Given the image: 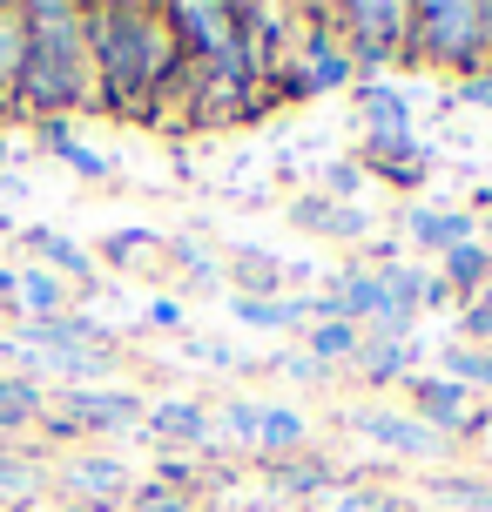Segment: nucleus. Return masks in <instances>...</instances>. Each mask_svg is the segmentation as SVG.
<instances>
[{"label": "nucleus", "instance_id": "6e6552de", "mask_svg": "<svg viewBox=\"0 0 492 512\" xmlns=\"http://www.w3.org/2000/svg\"><path fill=\"white\" fill-rule=\"evenodd\" d=\"M27 243V250H41V270L48 277H61L68 290H75V304H88V297H102V263L81 250L75 236H61V230H48V223H34V230H14Z\"/></svg>", "mask_w": 492, "mask_h": 512}, {"label": "nucleus", "instance_id": "f03ea898", "mask_svg": "<svg viewBox=\"0 0 492 512\" xmlns=\"http://www.w3.org/2000/svg\"><path fill=\"white\" fill-rule=\"evenodd\" d=\"M27 14V75L14 95V122H68L88 108V7L81 0H21Z\"/></svg>", "mask_w": 492, "mask_h": 512}, {"label": "nucleus", "instance_id": "2f4dec72", "mask_svg": "<svg viewBox=\"0 0 492 512\" xmlns=\"http://www.w3.org/2000/svg\"><path fill=\"white\" fill-rule=\"evenodd\" d=\"M129 512H196V499L189 492H169V486H135Z\"/></svg>", "mask_w": 492, "mask_h": 512}, {"label": "nucleus", "instance_id": "9d476101", "mask_svg": "<svg viewBox=\"0 0 492 512\" xmlns=\"http://www.w3.org/2000/svg\"><path fill=\"white\" fill-rule=\"evenodd\" d=\"M358 162H364V176H385L391 189H405V196L432 176V155H425L418 135H364Z\"/></svg>", "mask_w": 492, "mask_h": 512}, {"label": "nucleus", "instance_id": "e433bc0d", "mask_svg": "<svg viewBox=\"0 0 492 512\" xmlns=\"http://www.w3.org/2000/svg\"><path fill=\"white\" fill-rule=\"evenodd\" d=\"M472 304H486V310H492V283H486V290H479V297H472Z\"/></svg>", "mask_w": 492, "mask_h": 512}, {"label": "nucleus", "instance_id": "a211bd4d", "mask_svg": "<svg viewBox=\"0 0 492 512\" xmlns=\"http://www.w3.org/2000/svg\"><path fill=\"white\" fill-rule=\"evenodd\" d=\"M27 48H34V34H27L21 0H0V95H7V115H14V95H21L27 75Z\"/></svg>", "mask_w": 492, "mask_h": 512}, {"label": "nucleus", "instance_id": "72a5a7b5", "mask_svg": "<svg viewBox=\"0 0 492 512\" xmlns=\"http://www.w3.org/2000/svg\"><path fill=\"white\" fill-rule=\"evenodd\" d=\"M142 324H149V331H176V337H189V310H182V297H149Z\"/></svg>", "mask_w": 492, "mask_h": 512}, {"label": "nucleus", "instance_id": "39448f33", "mask_svg": "<svg viewBox=\"0 0 492 512\" xmlns=\"http://www.w3.org/2000/svg\"><path fill=\"white\" fill-rule=\"evenodd\" d=\"M344 425L358 438H371V445H385V452H398V459H418V465H439L452 459V438H439L425 418H412V411H385V405H351L344 411Z\"/></svg>", "mask_w": 492, "mask_h": 512}, {"label": "nucleus", "instance_id": "473e14b6", "mask_svg": "<svg viewBox=\"0 0 492 512\" xmlns=\"http://www.w3.org/2000/svg\"><path fill=\"white\" fill-rule=\"evenodd\" d=\"M182 351H189L196 364H209V371H243V351L216 344V337H182Z\"/></svg>", "mask_w": 492, "mask_h": 512}, {"label": "nucleus", "instance_id": "ea45409f", "mask_svg": "<svg viewBox=\"0 0 492 512\" xmlns=\"http://www.w3.org/2000/svg\"><path fill=\"white\" fill-rule=\"evenodd\" d=\"M7 512H34V506H7Z\"/></svg>", "mask_w": 492, "mask_h": 512}, {"label": "nucleus", "instance_id": "6ab92c4d", "mask_svg": "<svg viewBox=\"0 0 492 512\" xmlns=\"http://www.w3.org/2000/svg\"><path fill=\"white\" fill-rule=\"evenodd\" d=\"M14 310H21V324H48V317H68V310H81V304H75V290H68V283L48 277V270L34 263V270H21Z\"/></svg>", "mask_w": 492, "mask_h": 512}, {"label": "nucleus", "instance_id": "0eeeda50", "mask_svg": "<svg viewBox=\"0 0 492 512\" xmlns=\"http://www.w3.org/2000/svg\"><path fill=\"white\" fill-rule=\"evenodd\" d=\"M149 398L129 391V384H81V391H61V418L75 432H135L142 425Z\"/></svg>", "mask_w": 492, "mask_h": 512}, {"label": "nucleus", "instance_id": "f3484780", "mask_svg": "<svg viewBox=\"0 0 492 512\" xmlns=\"http://www.w3.org/2000/svg\"><path fill=\"white\" fill-rule=\"evenodd\" d=\"M439 283L452 290V304H472V297L492 283V243H486V236H472V243H459V250H445L439 256Z\"/></svg>", "mask_w": 492, "mask_h": 512}, {"label": "nucleus", "instance_id": "c85d7f7f", "mask_svg": "<svg viewBox=\"0 0 492 512\" xmlns=\"http://www.w3.org/2000/svg\"><path fill=\"white\" fill-rule=\"evenodd\" d=\"M0 492H7L14 506H27V499L41 492V465H34V459H7V452H0Z\"/></svg>", "mask_w": 492, "mask_h": 512}, {"label": "nucleus", "instance_id": "7c9ffc66", "mask_svg": "<svg viewBox=\"0 0 492 512\" xmlns=\"http://www.w3.org/2000/svg\"><path fill=\"white\" fill-rule=\"evenodd\" d=\"M270 371H277L284 384H324V378H331L311 351H277V358H270Z\"/></svg>", "mask_w": 492, "mask_h": 512}, {"label": "nucleus", "instance_id": "1a4fd4ad", "mask_svg": "<svg viewBox=\"0 0 492 512\" xmlns=\"http://www.w3.org/2000/svg\"><path fill=\"white\" fill-rule=\"evenodd\" d=\"M61 492H68L75 506L115 512V506H129L135 479L122 472V459H108V452H75V459L61 465Z\"/></svg>", "mask_w": 492, "mask_h": 512}, {"label": "nucleus", "instance_id": "7ed1b4c3", "mask_svg": "<svg viewBox=\"0 0 492 512\" xmlns=\"http://www.w3.org/2000/svg\"><path fill=\"white\" fill-rule=\"evenodd\" d=\"M412 61L439 75H486L492 68V0H418Z\"/></svg>", "mask_w": 492, "mask_h": 512}, {"label": "nucleus", "instance_id": "a19ab883", "mask_svg": "<svg viewBox=\"0 0 492 512\" xmlns=\"http://www.w3.org/2000/svg\"><path fill=\"white\" fill-rule=\"evenodd\" d=\"M0 331H7V310H0Z\"/></svg>", "mask_w": 492, "mask_h": 512}, {"label": "nucleus", "instance_id": "f704fd0d", "mask_svg": "<svg viewBox=\"0 0 492 512\" xmlns=\"http://www.w3.org/2000/svg\"><path fill=\"white\" fill-rule=\"evenodd\" d=\"M452 102H466V108H486V115H492V68H486V75H466V81H459V95H452Z\"/></svg>", "mask_w": 492, "mask_h": 512}, {"label": "nucleus", "instance_id": "f8f14e48", "mask_svg": "<svg viewBox=\"0 0 492 512\" xmlns=\"http://www.w3.org/2000/svg\"><path fill=\"white\" fill-rule=\"evenodd\" d=\"M290 223L304 236H324V243H364V236H371V209L364 203H331V196H297V203H290Z\"/></svg>", "mask_w": 492, "mask_h": 512}, {"label": "nucleus", "instance_id": "4468645a", "mask_svg": "<svg viewBox=\"0 0 492 512\" xmlns=\"http://www.w3.org/2000/svg\"><path fill=\"white\" fill-rule=\"evenodd\" d=\"M405 236H412L418 250L445 256V250H459V243H472V236H479V216H472V209L418 203V209H405Z\"/></svg>", "mask_w": 492, "mask_h": 512}, {"label": "nucleus", "instance_id": "9b49d317", "mask_svg": "<svg viewBox=\"0 0 492 512\" xmlns=\"http://www.w3.org/2000/svg\"><path fill=\"white\" fill-rule=\"evenodd\" d=\"M405 398H412V418H425L439 438H459L466 432V418H472V398H466V384H452L439 378V371H412L405 378Z\"/></svg>", "mask_w": 492, "mask_h": 512}, {"label": "nucleus", "instance_id": "cd10ccee", "mask_svg": "<svg viewBox=\"0 0 492 512\" xmlns=\"http://www.w3.org/2000/svg\"><path fill=\"white\" fill-rule=\"evenodd\" d=\"M257 411H263L257 398H230L223 411H209V425L223 438H236V445H257Z\"/></svg>", "mask_w": 492, "mask_h": 512}, {"label": "nucleus", "instance_id": "c9c22d12", "mask_svg": "<svg viewBox=\"0 0 492 512\" xmlns=\"http://www.w3.org/2000/svg\"><path fill=\"white\" fill-rule=\"evenodd\" d=\"M14 290H21V270H14V263H0V310H14Z\"/></svg>", "mask_w": 492, "mask_h": 512}, {"label": "nucleus", "instance_id": "c756f323", "mask_svg": "<svg viewBox=\"0 0 492 512\" xmlns=\"http://www.w3.org/2000/svg\"><path fill=\"white\" fill-rule=\"evenodd\" d=\"M364 162L358 155H344V162H331V169H324V196H331V203H358V189H364Z\"/></svg>", "mask_w": 492, "mask_h": 512}, {"label": "nucleus", "instance_id": "20e7f679", "mask_svg": "<svg viewBox=\"0 0 492 512\" xmlns=\"http://www.w3.org/2000/svg\"><path fill=\"white\" fill-rule=\"evenodd\" d=\"M412 14L418 0H337L331 27L351 48L358 81H385L398 61H412Z\"/></svg>", "mask_w": 492, "mask_h": 512}, {"label": "nucleus", "instance_id": "ddd939ff", "mask_svg": "<svg viewBox=\"0 0 492 512\" xmlns=\"http://www.w3.org/2000/svg\"><path fill=\"white\" fill-rule=\"evenodd\" d=\"M142 432L162 438L169 452H196V445L216 438V425H209V405H196V398H156L142 411Z\"/></svg>", "mask_w": 492, "mask_h": 512}, {"label": "nucleus", "instance_id": "4be33fe9", "mask_svg": "<svg viewBox=\"0 0 492 512\" xmlns=\"http://www.w3.org/2000/svg\"><path fill=\"white\" fill-rule=\"evenodd\" d=\"M48 411V384L21 378V371H0V432H34Z\"/></svg>", "mask_w": 492, "mask_h": 512}, {"label": "nucleus", "instance_id": "a878e982", "mask_svg": "<svg viewBox=\"0 0 492 512\" xmlns=\"http://www.w3.org/2000/svg\"><path fill=\"white\" fill-rule=\"evenodd\" d=\"M156 250H169V236H156V230H115V236H102V256H95V263L142 270V263H156Z\"/></svg>", "mask_w": 492, "mask_h": 512}, {"label": "nucleus", "instance_id": "bb28decb", "mask_svg": "<svg viewBox=\"0 0 492 512\" xmlns=\"http://www.w3.org/2000/svg\"><path fill=\"white\" fill-rule=\"evenodd\" d=\"M432 492H439L445 506H459V512H492V486H486V479H459V472H439V479H432Z\"/></svg>", "mask_w": 492, "mask_h": 512}, {"label": "nucleus", "instance_id": "412c9836", "mask_svg": "<svg viewBox=\"0 0 492 512\" xmlns=\"http://www.w3.org/2000/svg\"><path fill=\"white\" fill-rule=\"evenodd\" d=\"M34 128H41V149H48L61 169H75V176H88V182H108V176H115V162H108L102 149L75 142V128H68V122H34Z\"/></svg>", "mask_w": 492, "mask_h": 512}, {"label": "nucleus", "instance_id": "5701e85b", "mask_svg": "<svg viewBox=\"0 0 492 512\" xmlns=\"http://www.w3.org/2000/svg\"><path fill=\"white\" fill-rule=\"evenodd\" d=\"M304 438H311V425H304L297 405H263L257 411V452H270V459H297Z\"/></svg>", "mask_w": 492, "mask_h": 512}, {"label": "nucleus", "instance_id": "f257e3e1", "mask_svg": "<svg viewBox=\"0 0 492 512\" xmlns=\"http://www.w3.org/2000/svg\"><path fill=\"white\" fill-rule=\"evenodd\" d=\"M182 81V48L162 7L95 0L88 7V108L102 115H156V102Z\"/></svg>", "mask_w": 492, "mask_h": 512}, {"label": "nucleus", "instance_id": "2eb2a0df", "mask_svg": "<svg viewBox=\"0 0 492 512\" xmlns=\"http://www.w3.org/2000/svg\"><path fill=\"white\" fill-rule=\"evenodd\" d=\"M284 256L257 250V243H243V250H230V263H223V283H230V297H284Z\"/></svg>", "mask_w": 492, "mask_h": 512}, {"label": "nucleus", "instance_id": "4c0bfd02", "mask_svg": "<svg viewBox=\"0 0 492 512\" xmlns=\"http://www.w3.org/2000/svg\"><path fill=\"white\" fill-rule=\"evenodd\" d=\"M0 230H7V236H14V216H7V209H0Z\"/></svg>", "mask_w": 492, "mask_h": 512}, {"label": "nucleus", "instance_id": "58836bf2", "mask_svg": "<svg viewBox=\"0 0 492 512\" xmlns=\"http://www.w3.org/2000/svg\"><path fill=\"white\" fill-rule=\"evenodd\" d=\"M0 122H7V95H0Z\"/></svg>", "mask_w": 492, "mask_h": 512}, {"label": "nucleus", "instance_id": "393cba45", "mask_svg": "<svg viewBox=\"0 0 492 512\" xmlns=\"http://www.w3.org/2000/svg\"><path fill=\"white\" fill-rule=\"evenodd\" d=\"M270 486L290 492V499H317V492L344 486V472H337V465H324V459H311V452H297V459H284L277 472H270Z\"/></svg>", "mask_w": 492, "mask_h": 512}, {"label": "nucleus", "instance_id": "b1692460", "mask_svg": "<svg viewBox=\"0 0 492 512\" xmlns=\"http://www.w3.org/2000/svg\"><path fill=\"white\" fill-rule=\"evenodd\" d=\"M304 351H311L324 371H351L364 351V324H311L304 331Z\"/></svg>", "mask_w": 492, "mask_h": 512}, {"label": "nucleus", "instance_id": "aec40b11", "mask_svg": "<svg viewBox=\"0 0 492 512\" xmlns=\"http://www.w3.org/2000/svg\"><path fill=\"white\" fill-rule=\"evenodd\" d=\"M412 358H418V337H412V344L364 337V351H358V364H351V371H358L371 391H385V384H405V378H412Z\"/></svg>", "mask_w": 492, "mask_h": 512}, {"label": "nucleus", "instance_id": "dca6fc26", "mask_svg": "<svg viewBox=\"0 0 492 512\" xmlns=\"http://www.w3.org/2000/svg\"><path fill=\"white\" fill-rule=\"evenodd\" d=\"M351 102H358L371 135H412V95H405L398 81H358Z\"/></svg>", "mask_w": 492, "mask_h": 512}, {"label": "nucleus", "instance_id": "423d86ee", "mask_svg": "<svg viewBox=\"0 0 492 512\" xmlns=\"http://www.w3.org/2000/svg\"><path fill=\"white\" fill-rule=\"evenodd\" d=\"M162 21L176 34L182 61H223L236 48V0H169Z\"/></svg>", "mask_w": 492, "mask_h": 512}]
</instances>
